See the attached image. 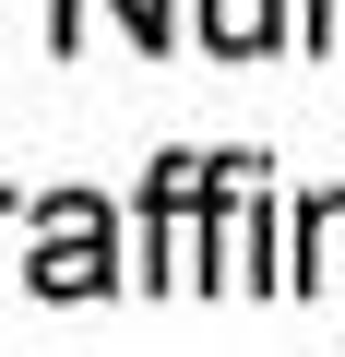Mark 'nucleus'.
<instances>
[{"label": "nucleus", "instance_id": "f257e3e1", "mask_svg": "<svg viewBox=\"0 0 345 357\" xmlns=\"http://www.w3.org/2000/svg\"><path fill=\"white\" fill-rule=\"evenodd\" d=\"M24 274H36V298H95V286L119 274V262H107V203H95V191H60Z\"/></svg>", "mask_w": 345, "mask_h": 357}, {"label": "nucleus", "instance_id": "f03ea898", "mask_svg": "<svg viewBox=\"0 0 345 357\" xmlns=\"http://www.w3.org/2000/svg\"><path fill=\"white\" fill-rule=\"evenodd\" d=\"M298 286H345V191L298 203Z\"/></svg>", "mask_w": 345, "mask_h": 357}]
</instances>
